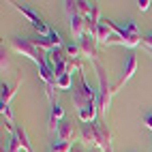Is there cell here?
I'll return each instance as SVG.
<instances>
[{
	"label": "cell",
	"instance_id": "obj_1",
	"mask_svg": "<svg viewBox=\"0 0 152 152\" xmlns=\"http://www.w3.org/2000/svg\"><path fill=\"white\" fill-rule=\"evenodd\" d=\"M94 71H96V77H99V88H96V107H99V114L101 116H107L109 105H111V96H114V84H109V79L105 75V69L101 66V62H94Z\"/></svg>",
	"mask_w": 152,
	"mask_h": 152
},
{
	"label": "cell",
	"instance_id": "obj_2",
	"mask_svg": "<svg viewBox=\"0 0 152 152\" xmlns=\"http://www.w3.org/2000/svg\"><path fill=\"white\" fill-rule=\"evenodd\" d=\"M9 45H11V49L15 54H22V56L30 58L37 66L45 64V60H47L41 52H39V47L32 43V39H28V37H13L11 41H9Z\"/></svg>",
	"mask_w": 152,
	"mask_h": 152
},
{
	"label": "cell",
	"instance_id": "obj_3",
	"mask_svg": "<svg viewBox=\"0 0 152 152\" xmlns=\"http://www.w3.org/2000/svg\"><path fill=\"white\" fill-rule=\"evenodd\" d=\"M9 4H11L13 9H17V11L28 19L30 26H32L37 32H39V37H49V34H52V28H49V26L43 22V17L39 15L32 7H26V4H19V2H9Z\"/></svg>",
	"mask_w": 152,
	"mask_h": 152
},
{
	"label": "cell",
	"instance_id": "obj_4",
	"mask_svg": "<svg viewBox=\"0 0 152 152\" xmlns=\"http://www.w3.org/2000/svg\"><path fill=\"white\" fill-rule=\"evenodd\" d=\"M135 71H137V56H135V52H131V49H129V52L124 54V60H122L120 77H118V82L114 84V92H120V90H122V86L135 75Z\"/></svg>",
	"mask_w": 152,
	"mask_h": 152
},
{
	"label": "cell",
	"instance_id": "obj_5",
	"mask_svg": "<svg viewBox=\"0 0 152 152\" xmlns=\"http://www.w3.org/2000/svg\"><path fill=\"white\" fill-rule=\"evenodd\" d=\"M94 129H96V148L101 152H114V141H111V131L103 120H94Z\"/></svg>",
	"mask_w": 152,
	"mask_h": 152
},
{
	"label": "cell",
	"instance_id": "obj_6",
	"mask_svg": "<svg viewBox=\"0 0 152 152\" xmlns=\"http://www.w3.org/2000/svg\"><path fill=\"white\" fill-rule=\"evenodd\" d=\"M77 45H79V49H82V56L84 58L92 60V64L99 62V41H96V39L86 34L84 39H79V41H77Z\"/></svg>",
	"mask_w": 152,
	"mask_h": 152
},
{
	"label": "cell",
	"instance_id": "obj_7",
	"mask_svg": "<svg viewBox=\"0 0 152 152\" xmlns=\"http://www.w3.org/2000/svg\"><path fill=\"white\" fill-rule=\"evenodd\" d=\"M79 139H82V144L90 150L96 148V129H94V122L90 124H82V131H79Z\"/></svg>",
	"mask_w": 152,
	"mask_h": 152
},
{
	"label": "cell",
	"instance_id": "obj_8",
	"mask_svg": "<svg viewBox=\"0 0 152 152\" xmlns=\"http://www.w3.org/2000/svg\"><path fill=\"white\" fill-rule=\"evenodd\" d=\"M69 26H71V34H73L77 41L88 34V22H86V17H82V15L71 17L69 19Z\"/></svg>",
	"mask_w": 152,
	"mask_h": 152
},
{
	"label": "cell",
	"instance_id": "obj_9",
	"mask_svg": "<svg viewBox=\"0 0 152 152\" xmlns=\"http://www.w3.org/2000/svg\"><path fill=\"white\" fill-rule=\"evenodd\" d=\"M114 34V22L111 19H101V24L96 26V34H94V39L101 43V45H105V41Z\"/></svg>",
	"mask_w": 152,
	"mask_h": 152
},
{
	"label": "cell",
	"instance_id": "obj_10",
	"mask_svg": "<svg viewBox=\"0 0 152 152\" xmlns=\"http://www.w3.org/2000/svg\"><path fill=\"white\" fill-rule=\"evenodd\" d=\"M75 129H73V122H69V120H60V124H58V133H56V137L58 139H62V141H73L75 139Z\"/></svg>",
	"mask_w": 152,
	"mask_h": 152
},
{
	"label": "cell",
	"instance_id": "obj_11",
	"mask_svg": "<svg viewBox=\"0 0 152 152\" xmlns=\"http://www.w3.org/2000/svg\"><path fill=\"white\" fill-rule=\"evenodd\" d=\"M90 103H96V101H94V99H90L79 86H77V88L73 86V105H75V109L79 111V109H84V107L90 105Z\"/></svg>",
	"mask_w": 152,
	"mask_h": 152
},
{
	"label": "cell",
	"instance_id": "obj_12",
	"mask_svg": "<svg viewBox=\"0 0 152 152\" xmlns=\"http://www.w3.org/2000/svg\"><path fill=\"white\" fill-rule=\"evenodd\" d=\"M19 86H22V79H19L15 86H9L7 82L0 84V105H9V101L15 96V92H17V88H19Z\"/></svg>",
	"mask_w": 152,
	"mask_h": 152
},
{
	"label": "cell",
	"instance_id": "obj_13",
	"mask_svg": "<svg viewBox=\"0 0 152 152\" xmlns=\"http://www.w3.org/2000/svg\"><path fill=\"white\" fill-rule=\"evenodd\" d=\"M64 52H66V56H69V60L73 64H77V62H82V49H79V45L77 43H64Z\"/></svg>",
	"mask_w": 152,
	"mask_h": 152
},
{
	"label": "cell",
	"instance_id": "obj_14",
	"mask_svg": "<svg viewBox=\"0 0 152 152\" xmlns=\"http://www.w3.org/2000/svg\"><path fill=\"white\" fill-rule=\"evenodd\" d=\"M13 133L17 135L19 144H22V148H24L26 152H34V150H32V146H30V141H28V135H26V129H24V126H17Z\"/></svg>",
	"mask_w": 152,
	"mask_h": 152
},
{
	"label": "cell",
	"instance_id": "obj_15",
	"mask_svg": "<svg viewBox=\"0 0 152 152\" xmlns=\"http://www.w3.org/2000/svg\"><path fill=\"white\" fill-rule=\"evenodd\" d=\"M56 86H58V90H69V88H73V73H64V75L56 77Z\"/></svg>",
	"mask_w": 152,
	"mask_h": 152
},
{
	"label": "cell",
	"instance_id": "obj_16",
	"mask_svg": "<svg viewBox=\"0 0 152 152\" xmlns=\"http://www.w3.org/2000/svg\"><path fill=\"white\" fill-rule=\"evenodd\" d=\"M71 150H73V144L54 137V141H52V152H71Z\"/></svg>",
	"mask_w": 152,
	"mask_h": 152
},
{
	"label": "cell",
	"instance_id": "obj_17",
	"mask_svg": "<svg viewBox=\"0 0 152 152\" xmlns=\"http://www.w3.org/2000/svg\"><path fill=\"white\" fill-rule=\"evenodd\" d=\"M49 118L58 120V122H60V120H64V107L60 105V101L52 105V109H49Z\"/></svg>",
	"mask_w": 152,
	"mask_h": 152
},
{
	"label": "cell",
	"instance_id": "obj_18",
	"mask_svg": "<svg viewBox=\"0 0 152 152\" xmlns=\"http://www.w3.org/2000/svg\"><path fill=\"white\" fill-rule=\"evenodd\" d=\"M62 9L66 11L69 19L75 17V15H79V11H77V0H75V2H73V0H64V2H62Z\"/></svg>",
	"mask_w": 152,
	"mask_h": 152
},
{
	"label": "cell",
	"instance_id": "obj_19",
	"mask_svg": "<svg viewBox=\"0 0 152 152\" xmlns=\"http://www.w3.org/2000/svg\"><path fill=\"white\" fill-rule=\"evenodd\" d=\"M22 144H19V139L15 133H11V139H9V146H7V152H22Z\"/></svg>",
	"mask_w": 152,
	"mask_h": 152
},
{
	"label": "cell",
	"instance_id": "obj_20",
	"mask_svg": "<svg viewBox=\"0 0 152 152\" xmlns=\"http://www.w3.org/2000/svg\"><path fill=\"white\" fill-rule=\"evenodd\" d=\"M105 45L109 47V45H124V41H122V37H120V34H111L109 39H107V41H105Z\"/></svg>",
	"mask_w": 152,
	"mask_h": 152
},
{
	"label": "cell",
	"instance_id": "obj_21",
	"mask_svg": "<svg viewBox=\"0 0 152 152\" xmlns=\"http://www.w3.org/2000/svg\"><path fill=\"white\" fill-rule=\"evenodd\" d=\"M141 122H144V124H146V129L152 133V109H150V111H146V114L141 116Z\"/></svg>",
	"mask_w": 152,
	"mask_h": 152
},
{
	"label": "cell",
	"instance_id": "obj_22",
	"mask_svg": "<svg viewBox=\"0 0 152 152\" xmlns=\"http://www.w3.org/2000/svg\"><path fill=\"white\" fill-rule=\"evenodd\" d=\"M141 45H144L148 52H152V32L146 34V37H141Z\"/></svg>",
	"mask_w": 152,
	"mask_h": 152
},
{
	"label": "cell",
	"instance_id": "obj_23",
	"mask_svg": "<svg viewBox=\"0 0 152 152\" xmlns=\"http://www.w3.org/2000/svg\"><path fill=\"white\" fill-rule=\"evenodd\" d=\"M137 9H139V11H148V9H150V4H152V0H137Z\"/></svg>",
	"mask_w": 152,
	"mask_h": 152
},
{
	"label": "cell",
	"instance_id": "obj_24",
	"mask_svg": "<svg viewBox=\"0 0 152 152\" xmlns=\"http://www.w3.org/2000/svg\"><path fill=\"white\" fill-rule=\"evenodd\" d=\"M9 66H11V64H9V56H4V52H2V58H0V69H2V73Z\"/></svg>",
	"mask_w": 152,
	"mask_h": 152
},
{
	"label": "cell",
	"instance_id": "obj_25",
	"mask_svg": "<svg viewBox=\"0 0 152 152\" xmlns=\"http://www.w3.org/2000/svg\"><path fill=\"white\" fill-rule=\"evenodd\" d=\"M71 152H90L84 144H73V150H71Z\"/></svg>",
	"mask_w": 152,
	"mask_h": 152
},
{
	"label": "cell",
	"instance_id": "obj_26",
	"mask_svg": "<svg viewBox=\"0 0 152 152\" xmlns=\"http://www.w3.org/2000/svg\"><path fill=\"white\" fill-rule=\"evenodd\" d=\"M90 152H101V150H99V148H94V150H90Z\"/></svg>",
	"mask_w": 152,
	"mask_h": 152
},
{
	"label": "cell",
	"instance_id": "obj_27",
	"mask_svg": "<svg viewBox=\"0 0 152 152\" xmlns=\"http://www.w3.org/2000/svg\"><path fill=\"white\" fill-rule=\"evenodd\" d=\"M150 56H152V52H150Z\"/></svg>",
	"mask_w": 152,
	"mask_h": 152
}]
</instances>
